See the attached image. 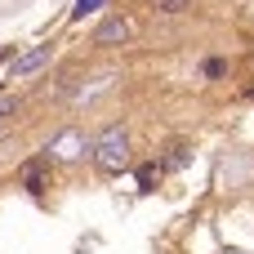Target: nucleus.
<instances>
[{
  "mask_svg": "<svg viewBox=\"0 0 254 254\" xmlns=\"http://www.w3.org/2000/svg\"><path fill=\"white\" fill-rule=\"evenodd\" d=\"M45 165H49V152L22 165V188H27V192H40V188H45Z\"/></svg>",
  "mask_w": 254,
  "mask_h": 254,
  "instance_id": "nucleus-5",
  "label": "nucleus"
},
{
  "mask_svg": "<svg viewBox=\"0 0 254 254\" xmlns=\"http://www.w3.org/2000/svg\"><path fill=\"white\" fill-rule=\"evenodd\" d=\"M89 147H94V143H85L76 129H63V134H54V138H49V147H45V152H54V156H63V161H76V156H80V152H89Z\"/></svg>",
  "mask_w": 254,
  "mask_h": 254,
  "instance_id": "nucleus-3",
  "label": "nucleus"
},
{
  "mask_svg": "<svg viewBox=\"0 0 254 254\" xmlns=\"http://www.w3.org/2000/svg\"><path fill=\"white\" fill-rule=\"evenodd\" d=\"M156 9H161V13H183L188 0H156Z\"/></svg>",
  "mask_w": 254,
  "mask_h": 254,
  "instance_id": "nucleus-10",
  "label": "nucleus"
},
{
  "mask_svg": "<svg viewBox=\"0 0 254 254\" xmlns=\"http://www.w3.org/2000/svg\"><path fill=\"white\" fill-rule=\"evenodd\" d=\"M156 183H161V170L156 165H138V192H156Z\"/></svg>",
  "mask_w": 254,
  "mask_h": 254,
  "instance_id": "nucleus-6",
  "label": "nucleus"
},
{
  "mask_svg": "<svg viewBox=\"0 0 254 254\" xmlns=\"http://www.w3.org/2000/svg\"><path fill=\"white\" fill-rule=\"evenodd\" d=\"M54 58V45H36V49H27V54H18L13 58V67H9V80H22V76H36L45 63Z\"/></svg>",
  "mask_w": 254,
  "mask_h": 254,
  "instance_id": "nucleus-2",
  "label": "nucleus"
},
{
  "mask_svg": "<svg viewBox=\"0 0 254 254\" xmlns=\"http://www.w3.org/2000/svg\"><path fill=\"white\" fill-rule=\"evenodd\" d=\"M129 40V22L125 18H103L94 31V45H125Z\"/></svg>",
  "mask_w": 254,
  "mask_h": 254,
  "instance_id": "nucleus-4",
  "label": "nucleus"
},
{
  "mask_svg": "<svg viewBox=\"0 0 254 254\" xmlns=\"http://www.w3.org/2000/svg\"><path fill=\"white\" fill-rule=\"evenodd\" d=\"M103 4H107V0H76V4H71V22H80V18H89V13H98Z\"/></svg>",
  "mask_w": 254,
  "mask_h": 254,
  "instance_id": "nucleus-7",
  "label": "nucleus"
},
{
  "mask_svg": "<svg viewBox=\"0 0 254 254\" xmlns=\"http://www.w3.org/2000/svg\"><path fill=\"white\" fill-rule=\"evenodd\" d=\"M89 161H94V170L107 174V179L125 174V170H129V134H125L121 125L98 129V134H94V147H89Z\"/></svg>",
  "mask_w": 254,
  "mask_h": 254,
  "instance_id": "nucleus-1",
  "label": "nucleus"
},
{
  "mask_svg": "<svg viewBox=\"0 0 254 254\" xmlns=\"http://www.w3.org/2000/svg\"><path fill=\"white\" fill-rule=\"evenodd\" d=\"M18 112V94H0V121Z\"/></svg>",
  "mask_w": 254,
  "mask_h": 254,
  "instance_id": "nucleus-9",
  "label": "nucleus"
},
{
  "mask_svg": "<svg viewBox=\"0 0 254 254\" xmlns=\"http://www.w3.org/2000/svg\"><path fill=\"white\" fill-rule=\"evenodd\" d=\"M201 76H205V80H219V76H228V63H223V58H205V63H201Z\"/></svg>",
  "mask_w": 254,
  "mask_h": 254,
  "instance_id": "nucleus-8",
  "label": "nucleus"
}]
</instances>
